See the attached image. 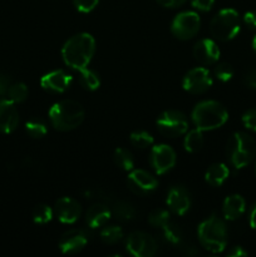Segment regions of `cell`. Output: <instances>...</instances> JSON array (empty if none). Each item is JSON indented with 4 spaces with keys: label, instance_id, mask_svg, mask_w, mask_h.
Returning <instances> with one entry per match:
<instances>
[{
    "label": "cell",
    "instance_id": "6da1fadb",
    "mask_svg": "<svg viewBox=\"0 0 256 257\" xmlns=\"http://www.w3.org/2000/svg\"><path fill=\"white\" fill-rule=\"evenodd\" d=\"M94 52V38L88 33H79L64 43L62 48V58L65 65L79 72L89 65Z\"/></svg>",
    "mask_w": 256,
    "mask_h": 257
},
{
    "label": "cell",
    "instance_id": "7a4b0ae2",
    "mask_svg": "<svg viewBox=\"0 0 256 257\" xmlns=\"http://www.w3.org/2000/svg\"><path fill=\"white\" fill-rule=\"evenodd\" d=\"M82 104L72 99L54 103L49 109V119L53 127L62 132H68L79 127L84 120Z\"/></svg>",
    "mask_w": 256,
    "mask_h": 257
},
{
    "label": "cell",
    "instance_id": "3957f363",
    "mask_svg": "<svg viewBox=\"0 0 256 257\" xmlns=\"http://www.w3.org/2000/svg\"><path fill=\"white\" fill-rule=\"evenodd\" d=\"M192 122L202 132L222 127L228 119V112L217 100H202L192 110Z\"/></svg>",
    "mask_w": 256,
    "mask_h": 257
},
{
    "label": "cell",
    "instance_id": "277c9868",
    "mask_svg": "<svg viewBox=\"0 0 256 257\" xmlns=\"http://www.w3.org/2000/svg\"><path fill=\"white\" fill-rule=\"evenodd\" d=\"M197 235L201 246L212 253L222 252L227 245L226 223L215 215L200 223Z\"/></svg>",
    "mask_w": 256,
    "mask_h": 257
},
{
    "label": "cell",
    "instance_id": "5b68a950",
    "mask_svg": "<svg viewBox=\"0 0 256 257\" xmlns=\"http://www.w3.org/2000/svg\"><path fill=\"white\" fill-rule=\"evenodd\" d=\"M227 158L237 170L250 165L256 157V142L245 132H236L231 136L227 143Z\"/></svg>",
    "mask_w": 256,
    "mask_h": 257
},
{
    "label": "cell",
    "instance_id": "8992f818",
    "mask_svg": "<svg viewBox=\"0 0 256 257\" xmlns=\"http://www.w3.org/2000/svg\"><path fill=\"white\" fill-rule=\"evenodd\" d=\"M240 15L231 8L220 10L210 23L211 35L220 42L232 40L240 33Z\"/></svg>",
    "mask_w": 256,
    "mask_h": 257
},
{
    "label": "cell",
    "instance_id": "52a82bcc",
    "mask_svg": "<svg viewBox=\"0 0 256 257\" xmlns=\"http://www.w3.org/2000/svg\"><path fill=\"white\" fill-rule=\"evenodd\" d=\"M157 130L161 135L170 138L180 137L188 130V122L186 115L180 110L170 109L161 113L156 120Z\"/></svg>",
    "mask_w": 256,
    "mask_h": 257
},
{
    "label": "cell",
    "instance_id": "ba28073f",
    "mask_svg": "<svg viewBox=\"0 0 256 257\" xmlns=\"http://www.w3.org/2000/svg\"><path fill=\"white\" fill-rule=\"evenodd\" d=\"M201 27V19L197 13L182 12L175 17L171 24V32L177 39H192L198 33Z\"/></svg>",
    "mask_w": 256,
    "mask_h": 257
},
{
    "label": "cell",
    "instance_id": "9c48e42d",
    "mask_svg": "<svg viewBox=\"0 0 256 257\" xmlns=\"http://www.w3.org/2000/svg\"><path fill=\"white\" fill-rule=\"evenodd\" d=\"M128 253L135 257H152L157 252V242L151 235L141 231L132 232L125 243Z\"/></svg>",
    "mask_w": 256,
    "mask_h": 257
},
{
    "label": "cell",
    "instance_id": "30bf717a",
    "mask_svg": "<svg viewBox=\"0 0 256 257\" xmlns=\"http://www.w3.org/2000/svg\"><path fill=\"white\" fill-rule=\"evenodd\" d=\"M212 85V77L210 70L203 67L191 69L185 74L182 79V87L186 92L192 94H201L207 92Z\"/></svg>",
    "mask_w": 256,
    "mask_h": 257
},
{
    "label": "cell",
    "instance_id": "8fae6325",
    "mask_svg": "<svg viewBox=\"0 0 256 257\" xmlns=\"http://www.w3.org/2000/svg\"><path fill=\"white\" fill-rule=\"evenodd\" d=\"M175 150L168 145H158L152 147L150 153V163L157 175H165L172 170L176 165Z\"/></svg>",
    "mask_w": 256,
    "mask_h": 257
},
{
    "label": "cell",
    "instance_id": "7c38bea8",
    "mask_svg": "<svg viewBox=\"0 0 256 257\" xmlns=\"http://www.w3.org/2000/svg\"><path fill=\"white\" fill-rule=\"evenodd\" d=\"M128 187L136 195H150L158 187L155 176L145 170H132L128 176Z\"/></svg>",
    "mask_w": 256,
    "mask_h": 257
},
{
    "label": "cell",
    "instance_id": "4fadbf2b",
    "mask_svg": "<svg viewBox=\"0 0 256 257\" xmlns=\"http://www.w3.org/2000/svg\"><path fill=\"white\" fill-rule=\"evenodd\" d=\"M54 215L65 225L75 223L82 215V207L77 200L72 197H62L55 202Z\"/></svg>",
    "mask_w": 256,
    "mask_h": 257
},
{
    "label": "cell",
    "instance_id": "5bb4252c",
    "mask_svg": "<svg viewBox=\"0 0 256 257\" xmlns=\"http://www.w3.org/2000/svg\"><path fill=\"white\" fill-rule=\"evenodd\" d=\"M168 208L175 215L183 216L188 212L191 207V197L188 191L182 186H173L168 191L167 200H166Z\"/></svg>",
    "mask_w": 256,
    "mask_h": 257
},
{
    "label": "cell",
    "instance_id": "9a60e30c",
    "mask_svg": "<svg viewBox=\"0 0 256 257\" xmlns=\"http://www.w3.org/2000/svg\"><path fill=\"white\" fill-rule=\"evenodd\" d=\"M73 77L62 69L47 73L40 79V85L44 90L50 93H63L70 87Z\"/></svg>",
    "mask_w": 256,
    "mask_h": 257
},
{
    "label": "cell",
    "instance_id": "2e32d148",
    "mask_svg": "<svg viewBox=\"0 0 256 257\" xmlns=\"http://www.w3.org/2000/svg\"><path fill=\"white\" fill-rule=\"evenodd\" d=\"M88 243V233L83 230H70L59 240V250L65 255L80 252Z\"/></svg>",
    "mask_w": 256,
    "mask_h": 257
},
{
    "label": "cell",
    "instance_id": "e0dca14e",
    "mask_svg": "<svg viewBox=\"0 0 256 257\" xmlns=\"http://www.w3.org/2000/svg\"><path fill=\"white\" fill-rule=\"evenodd\" d=\"M19 124V113L15 103L9 99H0V133L9 135Z\"/></svg>",
    "mask_w": 256,
    "mask_h": 257
},
{
    "label": "cell",
    "instance_id": "ac0fdd59",
    "mask_svg": "<svg viewBox=\"0 0 256 257\" xmlns=\"http://www.w3.org/2000/svg\"><path fill=\"white\" fill-rule=\"evenodd\" d=\"M193 57L203 65L215 64L220 58V49L212 39H201L193 47Z\"/></svg>",
    "mask_w": 256,
    "mask_h": 257
},
{
    "label": "cell",
    "instance_id": "d6986e66",
    "mask_svg": "<svg viewBox=\"0 0 256 257\" xmlns=\"http://www.w3.org/2000/svg\"><path fill=\"white\" fill-rule=\"evenodd\" d=\"M246 202L245 198L240 195L227 196L223 201L222 213L223 217L228 221L238 220L245 213Z\"/></svg>",
    "mask_w": 256,
    "mask_h": 257
},
{
    "label": "cell",
    "instance_id": "ffe728a7",
    "mask_svg": "<svg viewBox=\"0 0 256 257\" xmlns=\"http://www.w3.org/2000/svg\"><path fill=\"white\" fill-rule=\"evenodd\" d=\"M112 216L109 207L104 203H95L88 208L85 213V222L90 228H98L105 225Z\"/></svg>",
    "mask_w": 256,
    "mask_h": 257
},
{
    "label": "cell",
    "instance_id": "44dd1931",
    "mask_svg": "<svg viewBox=\"0 0 256 257\" xmlns=\"http://www.w3.org/2000/svg\"><path fill=\"white\" fill-rule=\"evenodd\" d=\"M230 176V170L225 163H213L205 173V181L212 187H220Z\"/></svg>",
    "mask_w": 256,
    "mask_h": 257
},
{
    "label": "cell",
    "instance_id": "7402d4cb",
    "mask_svg": "<svg viewBox=\"0 0 256 257\" xmlns=\"http://www.w3.org/2000/svg\"><path fill=\"white\" fill-rule=\"evenodd\" d=\"M78 80H79V84L82 85L84 89L90 90H97L98 88L100 87V78L98 75L97 72L89 69V68H84V69L79 70V77H78Z\"/></svg>",
    "mask_w": 256,
    "mask_h": 257
},
{
    "label": "cell",
    "instance_id": "603a6c76",
    "mask_svg": "<svg viewBox=\"0 0 256 257\" xmlns=\"http://www.w3.org/2000/svg\"><path fill=\"white\" fill-rule=\"evenodd\" d=\"M185 150L190 153H196L202 148L203 146V132L198 128L190 131L186 135L185 141H183Z\"/></svg>",
    "mask_w": 256,
    "mask_h": 257
},
{
    "label": "cell",
    "instance_id": "cb8c5ba5",
    "mask_svg": "<svg viewBox=\"0 0 256 257\" xmlns=\"http://www.w3.org/2000/svg\"><path fill=\"white\" fill-rule=\"evenodd\" d=\"M113 161H114L117 167H119L123 171H127V172L128 171L131 172L135 167V160H133L132 153L125 148H117L113 153Z\"/></svg>",
    "mask_w": 256,
    "mask_h": 257
},
{
    "label": "cell",
    "instance_id": "d4e9b609",
    "mask_svg": "<svg viewBox=\"0 0 256 257\" xmlns=\"http://www.w3.org/2000/svg\"><path fill=\"white\" fill-rule=\"evenodd\" d=\"M130 141L135 147L141 148V150H146V148L152 147L153 142H155L152 135H150V133L142 130L135 131V132L131 133Z\"/></svg>",
    "mask_w": 256,
    "mask_h": 257
},
{
    "label": "cell",
    "instance_id": "484cf974",
    "mask_svg": "<svg viewBox=\"0 0 256 257\" xmlns=\"http://www.w3.org/2000/svg\"><path fill=\"white\" fill-rule=\"evenodd\" d=\"M53 216H54V210L44 203L35 206V208L33 210V221L37 225H45V223L50 222Z\"/></svg>",
    "mask_w": 256,
    "mask_h": 257
},
{
    "label": "cell",
    "instance_id": "4316f807",
    "mask_svg": "<svg viewBox=\"0 0 256 257\" xmlns=\"http://www.w3.org/2000/svg\"><path fill=\"white\" fill-rule=\"evenodd\" d=\"M113 213L120 221H132L136 216V208L125 201H118L113 207Z\"/></svg>",
    "mask_w": 256,
    "mask_h": 257
},
{
    "label": "cell",
    "instance_id": "83f0119b",
    "mask_svg": "<svg viewBox=\"0 0 256 257\" xmlns=\"http://www.w3.org/2000/svg\"><path fill=\"white\" fill-rule=\"evenodd\" d=\"M123 237V230L118 226H105L100 231V240L107 245H114Z\"/></svg>",
    "mask_w": 256,
    "mask_h": 257
},
{
    "label": "cell",
    "instance_id": "f1b7e54d",
    "mask_svg": "<svg viewBox=\"0 0 256 257\" xmlns=\"http://www.w3.org/2000/svg\"><path fill=\"white\" fill-rule=\"evenodd\" d=\"M171 221V215L167 210L163 208H157L153 210L152 212L148 215V223L152 227L156 228H163L168 222Z\"/></svg>",
    "mask_w": 256,
    "mask_h": 257
},
{
    "label": "cell",
    "instance_id": "f546056e",
    "mask_svg": "<svg viewBox=\"0 0 256 257\" xmlns=\"http://www.w3.org/2000/svg\"><path fill=\"white\" fill-rule=\"evenodd\" d=\"M25 131L32 138H42L48 133V127L42 119L33 118L25 123Z\"/></svg>",
    "mask_w": 256,
    "mask_h": 257
},
{
    "label": "cell",
    "instance_id": "4dcf8cb0",
    "mask_svg": "<svg viewBox=\"0 0 256 257\" xmlns=\"http://www.w3.org/2000/svg\"><path fill=\"white\" fill-rule=\"evenodd\" d=\"M28 87L24 83H13L8 90V99L13 103H23L28 98Z\"/></svg>",
    "mask_w": 256,
    "mask_h": 257
},
{
    "label": "cell",
    "instance_id": "1f68e13d",
    "mask_svg": "<svg viewBox=\"0 0 256 257\" xmlns=\"http://www.w3.org/2000/svg\"><path fill=\"white\" fill-rule=\"evenodd\" d=\"M161 230H162L163 237H165L166 241H168V242L172 243V245H180L181 241H182V232H181L180 227H177L175 223H172L170 221V222H168L165 227L161 228Z\"/></svg>",
    "mask_w": 256,
    "mask_h": 257
},
{
    "label": "cell",
    "instance_id": "d6a6232c",
    "mask_svg": "<svg viewBox=\"0 0 256 257\" xmlns=\"http://www.w3.org/2000/svg\"><path fill=\"white\" fill-rule=\"evenodd\" d=\"M213 74L217 78L220 82L226 83L228 80L232 79L233 77V68L232 65L228 64V63H220L215 67V70H213Z\"/></svg>",
    "mask_w": 256,
    "mask_h": 257
},
{
    "label": "cell",
    "instance_id": "836d02e7",
    "mask_svg": "<svg viewBox=\"0 0 256 257\" xmlns=\"http://www.w3.org/2000/svg\"><path fill=\"white\" fill-rule=\"evenodd\" d=\"M99 0H73L75 9L83 14H88V13L93 12L95 7L98 5Z\"/></svg>",
    "mask_w": 256,
    "mask_h": 257
},
{
    "label": "cell",
    "instance_id": "e575fe53",
    "mask_svg": "<svg viewBox=\"0 0 256 257\" xmlns=\"http://www.w3.org/2000/svg\"><path fill=\"white\" fill-rule=\"evenodd\" d=\"M242 123L251 132H256V108L246 110L242 114Z\"/></svg>",
    "mask_w": 256,
    "mask_h": 257
},
{
    "label": "cell",
    "instance_id": "d590c367",
    "mask_svg": "<svg viewBox=\"0 0 256 257\" xmlns=\"http://www.w3.org/2000/svg\"><path fill=\"white\" fill-rule=\"evenodd\" d=\"M215 4V0H191V5L200 12H208Z\"/></svg>",
    "mask_w": 256,
    "mask_h": 257
},
{
    "label": "cell",
    "instance_id": "8d00e7d4",
    "mask_svg": "<svg viewBox=\"0 0 256 257\" xmlns=\"http://www.w3.org/2000/svg\"><path fill=\"white\" fill-rule=\"evenodd\" d=\"M12 84V79L8 75L0 74V97H4L8 94V90Z\"/></svg>",
    "mask_w": 256,
    "mask_h": 257
},
{
    "label": "cell",
    "instance_id": "74e56055",
    "mask_svg": "<svg viewBox=\"0 0 256 257\" xmlns=\"http://www.w3.org/2000/svg\"><path fill=\"white\" fill-rule=\"evenodd\" d=\"M243 23L250 29H256V10H250L243 15Z\"/></svg>",
    "mask_w": 256,
    "mask_h": 257
},
{
    "label": "cell",
    "instance_id": "f35d334b",
    "mask_svg": "<svg viewBox=\"0 0 256 257\" xmlns=\"http://www.w3.org/2000/svg\"><path fill=\"white\" fill-rule=\"evenodd\" d=\"M186 0H157V3L160 5H162L163 8H168V9H175V8L181 7L182 4H185Z\"/></svg>",
    "mask_w": 256,
    "mask_h": 257
},
{
    "label": "cell",
    "instance_id": "ab89813d",
    "mask_svg": "<svg viewBox=\"0 0 256 257\" xmlns=\"http://www.w3.org/2000/svg\"><path fill=\"white\" fill-rule=\"evenodd\" d=\"M245 84L251 89H256V68L245 75Z\"/></svg>",
    "mask_w": 256,
    "mask_h": 257
},
{
    "label": "cell",
    "instance_id": "60d3db41",
    "mask_svg": "<svg viewBox=\"0 0 256 257\" xmlns=\"http://www.w3.org/2000/svg\"><path fill=\"white\" fill-rule=\"evenodd\" d=\"M247 256V252L241 246H235L227 252V257H243Z\"/></svg>",
    "mask_w": 256,
    "mask_h": 257
},
{
    "label": "cell",
    "instance_id": "b9f144b4",
    "mask_svg": "<svg viewBox=\"0 0 256 257\" xmlns=\"http://www.w3.org/2000/svg\"><path fill=\"white\" fill-rule=\"evenodd\" d=\"M250 226L251 228H253V230H256V205L253 206L252 210H251L250 212Z\"/></svg>",
    "mask_w": 256,
    "mask_h": 257
},
{
    "label": "cell",
    "instance_id": "7bdbcfd3",
    "mask_svg": "<svg viewBox=\"0 0 256 257\" xmlns=\"http://www.w3.org/2000/svg\"><path fill=\"white\" fill-rule=\"evenodd\" d=\"M252 49L256 52V35L253 37V39H252Z\"/></svg>",
    "mask_w": 256,
    "mask_h": 257
},
{
    "label": "cell",
    "instance_id": "ee69618b",
    "mask_svg": "<svg viewBox=\"0 0 256 257\" xmlns=\"http://www.w3.org/2000/svg\"><path fill=\"white\" fill-rule=\"evenodd\" d=\"M255 173H256V166H255Z\"/></svg>",
    "mask_w": 256,
    "mask_h": 257
}]
</instances>
